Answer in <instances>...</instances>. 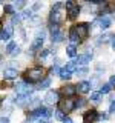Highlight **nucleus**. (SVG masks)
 I'll return each instance as SVG.
<instances>
[{
  "instance_id": "nucleus-44",
  "label": "nucleus",
  "mask_w": 115,
  "mask_h": 123,
  "mask_svg": "<svg viewBox=\"0 0 115 123\" xmlns=\"http://www.w3.org/2000/svg\"><path fill=\"white\" fill-rule=\"evenodd\" d=\"M98 118H100V120H104V118H107V115H106V114H100Z\"/></svg>"
},
{
  "instance_id": "nucleus-12",
  "label": "nucleus",
  "mask_w": 115,
  "mask_h": 123,
  "mask_svg": "<svg viewBox=\"0 0 115 123\" xmlns=\"http://www.w3.org/2000/svg\"><path fill=\"white\" fill-rule=\"evenodd\" d=\"M91 60H92V54H81V55H78L77 57V62L75 63L77 65H87V63H91Z\"/></svg>"
},
{
  "instance_id": "nucleus-2",
  "label": "nucleus",
  "mask_w": 115,
  "mask_h": 123,
  "mask_svg": "<svg viewBox=\"0 0 115 123\" xmlns=\"http://www.w3.org/2000/svg\"><path fill=\"white\" fill-rule=\"evenodd\" d=\"M51 114L52 112L46 106H40L29 114V118H48V117H51Z\"/></svg>"
},
{
  "instance_id": "nucleus-8",
  "label": "nucleus",
  "mask_w": 115,
  "mask_h": 123,
  "mask_svg": "<svg viewBox=\"0 0 115 123\" xmlns=\"http://www.w3.org/2000/svg\"><path fill=\"white\" fill-rule=\"evenodd\" d=\"M12 34H14V28H12V25H6L5 28L0 29V38H2L3 42H5V40H9V38L12 37Z\"/></svg>"
},
{
  "instance_id": "nucleus-25",
  "label": "nucleus",
  "mask_w": 115,
  "mask_h": 123,
  "mask_svg": "<svg viewBox=\"0 0 115 123\" xmlns=\"http://www.w3.org/2000/svg\"><path fill=\"white\" fill-rule=\"evenodd\" d=\"M91 100L94 103H100V102H101V94H100V92H92V94H91Z\"/></svg>"
},
{
  "instance_id": "nucleus-26",
  "label": "nucleus",
  "mask_w": 115,
  "mask_h": 123,
  "mask_svg": "<svg viewBox=\"0 0 115 123\" xmlns=\"http://www.w3.org/2000/svg\"><path fill=\"white\" fill-rule=\"evenodd\" d=\"M55 118H57V120H60V122H64V118H66V114H64L61 109H57V111H55Z\"/></svg>"
},
{
  "instance_id": "nucleus-23",
  "label": "nucleus",
  "mask_w": 115,
  "mask_h": 123,
  "mask_svg": "<svg viewBox=\"0 0 115 123\" xmlns=\"http://www.w3.org/2000/svg\"><path fill=\"white\" fill-rule=\"evenodd\" d=\"M22 22V14H12V17H11V25H18V23Z\"/></svg>"
},
{
  "instance_id": "nucleus-35",
  "label": "nucleus",
  "mask_w": 115,
  "mask_h": 123,
  "mask_svg": "<svg viewBox=\"0 0 115 123\" xmlns=\"http://www.w3.org/2000/svg\"><path fill=\"white\" fill-rule=\"evenodd\" d=\"M49 54V49H43V51L40 52V59H46V55Z\"/></svg>"
},
{
  "instance_id": "nucleus-14",
  "label": "nucleus",
  "mask_w": 115,
  "mask_h": 123,
  "mask_svg": "<svg viewBox=\"0 0 115 123\" xmlns=\"http://www.w3.org/2000/svg\"><path fill=\"white\" fill-rule=\"evenodd\" d=\"M75 92H77V86L68 85V86L63 88V94H64V97H66V98H71L72 95H75Z\"/></svg>"
},
{
  "instance_id": "nucleus-10",
  "label": "nucleus",
  "mask_w": 115,
  "mask_h": 123,
  "mask_svg": "<svg viewBox=\"0 0 115 123\" xmlns=\"http://www.w3.org/2000/svg\"><path fill=\"white\" fill-rule=\"evenodd\" d=\"M17 75H18V72H17V69H14V68H6L5 71H3V77H5L6 80H14V79H17Z\"/></svg>"
},
{
  "instance_id": "nucleus-21",
  "label": "nucleus",
  "mask_w": 115,
  "mask_h": 123,
  "mask_svg": "<svg viewBox=\"0 0 115 123\" xmlns=\"http://www.w3.org/2000/svg\"><path fill=\"white\" fill-rule=\"evenodd\" d=\"M49 85H51V79H49V77H46V79H43V80L40 82V85H38L37 89H46Z\"/></svg>"
},
{
  "instance_id": "nucleus-37",
  "label": "nucleus",
  "mask_w": 115,
  "mask_h": 123,
  "mask_svg": "<svg viewBox=\"0 0 115 123\" xmlns=\"http://www.w3.org/2000/svg\"><path fill=\"white\" fill-rule=\"evenodd\" d=\"M109 112H115V100H112V103H110V106H109Z\"/></svg>"
},
{
  "instance_id": "nucleus-4",
  "label": "nucleus",
  "mask_w": 115,
  "mask_h": 123,
  "mask_svg": "<svg viewBox=\"0 0 115 123\" xmlns=\"http://www.w3.org/2000/svg\"><path fill=\"white\" fill-rule=\"evenodd\" d=\"M75 100L74 98H64V100H60V109L63 111L64 114L68 112H72L75 109Z\"/></svg>"
},
{
  "instance_id": "nucleus-9",
  "label": "nucleus",
  "mask_w": 115,
  "mask_h": 123,
  "mask_svg": "<svg viewBox=\"0 0 115 123\" xmlns=\"http://www.w3.org/2000/svg\"><path fill=\"white\" fill-rule=\"evenodd\" d=\"M98 118V112L95 109H91L83 114V123H94Z\"/></svg>"
},
{
  "instance_id": "nucleus-11",
  "label": "nucleus",
  "mask_w": 115,
  "mask_h": 123,
  "mask_svg": "<svg viewBox=\"0 0 115 123\" xmlns=\"http://www.w3.org/2000/svg\"><path fill=\"white\" fill-rule=\"evenodd\" d=\"M29 95H17V98L14 100V103L17 106H20V108H23V106H26V105H29Z\"/></svg>"
},
{
  "instance_id": "nucleus-39",
  "label": "nucleus",
  "mask_w": 115,
  "mask_h": 123,
  "mask_svg": "<svg viewBox=\"0 0 115 123\" xmlns=\"http://www.w3.org/2000/svg\"><path fill=\"white\" fill-rule=\"evenodd\" d=\"M64 6H66V9H71L72 6H75V3L74 2H66V5H64Z\"/></svg>"
},
{
  "instance_id": "nucleus-34",
  "label": "nucleus",
  "mask_w": 115,
  "mask_h": 123,
  "mask_svg": "<svg viewBox=\"0 0 115 123\" xmlns=\"http://www.w3.org/2000/svg\"><path fill=\"white\" fill-rule=\"evenodd\" d=\"M5 12H9V14H15V12H14V6H11V5H5Z\"/></svg>"
},
{
  "instance_id": "nucleus-16",
  "label": "nucleus",
  "mask_w": 115,
  "mask_h": 123,
  "mask_svg": "<svg viewBox=\"0 0 115 123\" xmlns=\"http://www.w3.org/2000/svg\"><path fill=\"white\" fill-rule=\"evenodd\" d=\"M68 14H69V18H71V20H74V18H77V15L80 14V6H78V5L72 6L71 9H68Z\"/></svg>"
},
{
  "instance_id": "nucleus-38",
  "label": "nucleus",
  "mask_w": 115,
  "mask_h": 123,
  "mask_svg": "<svg viewBox=\"0 0 115 123\" xmlns=\"http://www.w3.org/2000/svg\"><path fill=\"white\" fill-rule=\"evenodd\" d=\"M60 71H61V69L57 66V65H54V66H52V72H55V74H60Z\"/></svg>"
},
{
  "instance_id": "nucleus-32",
  "label": "nucleus",
  "mask_w": 115,
  "mask_h": 123,
  "mask_svg": "<svg viewBox=\"0 0 115 123\" xmlns=\"http://www.w3.org/2000/svg\"><path fill=\"white\" fill-rule=\"evenodd\" d=\"M45 36H46V31L45 29H38L37 34H35V38H41V40H45Z\"/></svg>"
},
{
  "instance_id": "nucleus-48",
  "label": "nucleus",
  "mask_w": 115,
  "mask_h": 123,
  "mask_svg": "<svg viewBox=\"0 0 115 123\" xmlns=\"http://www.w3.org/2000/svg\"><path fill=\"white\" fill-rule=\"evenodd\" d=\"M0 59H2V55H0Z\"/></svg>"
},
{
  "instance_id": "nucleus-24",
  "label": "nucleus",
  "mask_w": 115,
  "mask_h": 123,
  "mask_svg": "<svg viewBox=\"0 0 115 123\" xmlns=\"http://www.w3.org/2000/svg\"><path fill=\"white\" fill-rule=\"evenodd\" d=\"M110 85L109 83H104V85H101V86H100V94H109L110 92Z\"/></svg>"
},
{
  "instance_id": "nucleus-29",
  "label": "nucleus",
  "mask_w": 115,
  "mask_h": 123,
  "mask_svg": "<svg viewBox=\"0 0 115 123\" xmlns=\"http://www.w3.org/2000/svg\"><path fill=\"white\" fill-rule=\"evenodd\" d=\"M87 72H89L87 66H83V68H77L75 74H77V75H84V74H87Z\"/></svg>"
},
{
  "instance_id": "nucleus-22",
  "label": "nucleus",
  "mask_w": 115,
  "mask_h": 123,
  "mask_svg": "<svg viewBox=\"0 0 115 123\" xmlns=\"http://www.w3.org/2000/svg\"><path fill=\"white\" fill-rule=\"evenodd\" d=\"M64 69H66L68 72H71V74H72V72L77 71V63H75V62H69V63H66Z\"/></svg>"
},
{
  "instance_id": "nucleus-1",
  "label": "nucleus",
  "mask_w": 115,
  "mask_h": 123,
  "mask_svg": "<svg viewBox=\"0 0 115 123\" xmlns=\"http://www.w3.org/2000/svg\"><path fill=\"white\" fill-rule=\"evenodd\" d=\"M43 77H45L43 68H40V66L31 68V69H28V71L25 72V83L26 82H29V83H32V82H41Z\"/></svg>"
},
{
  "instance_id": "nucleus-17",
  "label": "nucleus",
  "mask_w": 115,
  "mask_h": 123,
  "mask_svg": "<svg viewBox=\"0 0 115 123\" xmlns=\"http://www.w3.org/2000/svg\"><path fill=\"white\" fill-rule=\"evenodd\" d=\"M69 38H71V42H72V45H75L77 42L80 40V37H78V34H77V31H75V26L74 28H71L69 29Z\"/></svg>"
},
{
  "instance_id": "nucleus-43",
  "label": "nucleus",
  "mask_w": 115,
  "mask_h": 123,
  "mask_svg": "<svg viewBox=\"0 0 115 123\" xmlns=\"http://www.w3.org/2000/svg\"><path fill=\"white\" fill-rule=\"evenodd\" d=\"M110 45H112V48L115 49V36H114L112 38H110Z\"/></svg>"
},
{
  "instance_id": "nucleus-47",
  "label": "nucleus",
  "mask_w": 115,
  "mask_h": 123,
  "mask_svg": "<svg viewBox=\"0 0 115 123\" xmlns=\"http://www.w3.org/2000/svg\"><path fill=\"white\" fill-rule=\"evenodd\" d=\"M114 17H115V11H114Z\"/></svg>"
},
{
  "instance_id": "nucleus-13",
  "label": "nucleus",
  "mask_w": 115,
  "mask_h": 123,
  "mask_svg": "<svg viewBox=\"0 0 115 123\" xmlns=\"http://www.w3.org/2000/svg\"><path fill=\"white\" fill-rule=\"evenodd\" d=\"M77 89H78L81 94H86V92L91 91V82H86V80H83V82H80L77 85Z\"/></svg>"
},
{
  "instance_id": "nucleus-28",
  "label": "nucleus",
  "mask_w": 115,
  "mask_h": 123,
  "mask_svg": "<svg viewBox=\"0 0 115 123\" xmlns=\"http://www.w3.org/2000/svg\"><path fill=\"white\" fill-rule=\"evenodd\" d=\"M60 77H61L63 80H68V79H71V77H72V74H71V72H68L66 69L63 68V69L60 71Z\"/></svg>"
},
{
  "instance_id": "nucleus-40",
  "label": "nucleus",
  "mask_w": 115,
  "mask_h": 123,
  "mask_svg": "<svg viewBox=\"0 0 115 123\" xmlns=\"http://www.w3.org/2000/svg\"><path fill=\"white\" fill-rule=\"evenodd\" d=\"M18 54H20V48H18V46H17V48H15L14 51L11 52V55H18Z\"/></svg>"
},
{
  "instance_id": "nucleus-36",
  "label": "nucleus",
  "mask_w": 115,
  "mask_h": 123,
  "mask_svg": "<svg viewBox=\"0 0 115 123\" xmlns=\"http://www.w3.org/2000/svg\"><path fill=\"white\" fill-rule=\"evenodd\" d=\"M25 6V2H23V0H20V2H15L14 3V8H23Z\"/></svg>"
},
{
  "instance_id": "nucleus-5",
  "label": "nucleus",
  "mask_w": 115,
  "mask_h": 123,
  "mask_svg": "<svg viewBox=\"0 0 115 123\" xmlns=\"http://www.w3.org/2000/svg\"><path fill=\"white\" fill-rule=\"evenodd\" d=\"M49 31H51V40H52V43H58V42L63 40V32L60 31L58 25H51Z\"/></svg>"
},
{
  "instance_id": "nucleus-45",
  "label": "nucleus",
  "mask_w": 115,
  "mask_h": 123,
  "mask_svg": "<svg viewBox=\"0 0 115 123\" xmlns=\"http://www.w3.org/2000/svg\"><path fill=\"white\" fill-rule=\"evenodd\" d=\"M40 6H41V5H40V3H35V5H34V6H32V9H34V11H37V9H38V8H40Z\"/></svg>"
},
{
  "instance_id": "nucleus-15",
  "label": "nucleus",
  "mask_w": 115,
  "mask_h": 123,
  "mask_svg": "<svg viewBox=\"0 0 115 123\" xmlns=\"http://www.w3.org/2000/svg\"><path fill=\"white\" fill-rule=\"evenodd\" d=\"M41 46H43V40H41V38H34V42L32 43H31V54H34L37 51V49H40Z\"/></svg>"
},
{
  "instance_id": "nucleus-33",
  "label": "nucleus",
  "mask_w": 115,
  "mask_h": 123,
  "mask_svg": "<svg viewBox=\"0 0 115 123\" xmlns=\"http://www.w3.org/2000/svg\"><path fill=\"white\" fill-rule=\"evenodd\" d=\"M75 106L77 108H83V106H86V98H78L75 102Z\"/></svg>"
},
{
  "instance_id": "nucleus-46",
  "label": "nucleus",
  "mask_w": 115,
  "mask_h": 123,
  "mask_svg": "<svg viewBox=\"0 0 115 123\" xmlns=\"http://www.w3.org/2000/svg\"><path fill=\"white\" fill-rule=\"evenodd\" d=\"M63 123H74V122H72L71 118H64V122H63Z\"/></svg>"
},
{
  "instance_id": "nucleus-6",
  "label": "nucleus",
  "mask_w": 115,
  "mask_h": 123,
  "mask_svg": "<svg viewBox=\"0 0 115 123\" xmlns=\"http://www.w3.org/2000/svg\"><path fill=\"white\" fill-rule=\"evenodd\" d=\"M45 100H46V103H49V105L58 103L60 102V94L57 91H48L46 95H45Z\"/></svg>"
},
{
  "instance_id": "nucleus-20",
  "label": "nucleus",
  "mask_w": 115,
  "mask_h": 123,
  "mask_svg": "<svg viewBox=\"0 0 115 123\" xmlns=\"http://www.w3.org/2000/svg\"><path fill=\"white\" fill-rule=\"evenodd\" d=\"M66 54L69 57H77V48H75V45H69L68 48H66Z\"/></svg>"
},
{
  "instance_id": "nucleus-31",
  "label": "nucleus",
  "mask_w": 115,
  "mask_h": 123,
  "mask_svg": "<svg viewBox=\"0 0 115 123\" xmlns=\"http://www.w3.org/2000/svg\"><path fill=\"white\" fill-rule=\"evenodd\" d=\"M32 9H25L22 12V18H32Z\"/></svg>"
},
{
  "instance_id": "nucleus-41",
  "label": "nucleus",
  "mask_w": 115,
  "mask_h": 123,
  "mask_svg": "<svg viewBox=\"0 0 115 123\" xmlns=\"http://www.w3.org/2000/svg\"><path fill=\"white\" fill-rule=\"evenodd\" d=\"M109 85H110V86H115V75H110V80H109Z\"/></svg>"
},
{
  "instance_id": "nucleus-30",
  "label": "nucleus",
  "mask_w": 115,
  "mask_h": 123,
  "mask_svg": "<svg viewBox=\"0 0 115 123\" xmlns=\"http://www.w3.org/2000/svg\"><path fill=\"white\" fill-rule=\"evenodd\" d=\"M15 48H17V43H15V42H9V43L6 45V52H9V54H11Z\"/></svg>"
},
{
  "instance_id": "nucleus-3",
  "label": "nucleus",
  "mask_w": 115,
  "mask_h": 123,
  "mask_svg": "<svg viewBox=\"0 0 115 123\" xmlns=\"http://www.w3.org/2000/svg\"><path fill=\"white\" fill-rule=\"evenodd\" d=\"M14 89H15V92H17V95H29L31 92L34 91V88L31 86V85L25 83V82H20V83H17L14 86Z\"/></svg>"
},
{
  "instance_id": "nucleus-18",
  "label": "nucleus",
  "mask_w": 115,
  "mask_h": 123,
  "mask_svg": "<svg viewBox=\"0 0 115 123\" xmlns=\"http://www.w3.org/2000/svg\"><path fill=\"white\" fill-rule=\"evenodd\" d=\"M28 106H29V109H32V111H34V109H37V108H40V106H41V100L38 98V97H34V98L29 102V105H28Z\"/></svg>"
},
{
  "instance_id": "nucleus-42",
  "label": "nucleus",
  "mask_w": 115,
  "mask_h": 123,
  "mask_svg": "<svg viewBox=\"0 0 115 123\" xmlns=\"http://www.w3.org/2000/svg\"><path fill=\"white\" fill-rule=\"evenodd\" d=\"M0 123H9V118L8 117H0Z\"/></svg>"
},
{
  "instance_id": "nucleus-7",
  "label": "nucleus",
  "mask_w": 115,
  "mask_h": 123,
  "mask_svg": "<svg viewBox=\"0 0 115 123\" xmlns=\"http://www.w3.org/2000/svg\"><path fill=\"white\" fill-rule=\"evenodd\" d=\"M75 31H77V34H78L80 38H86L87 34H89V25H87V23H78V25L75 26Z\"/></svg>"
},
{
  "instance_id": "nucleus-27",
  "label": "nucleus",
  "mask_w": 115,
  "mask_h": 123,
  "mask_svg": "<svg viewBox=\"0 0 115 123\" xmlns=\"http://www.w3.org/2000/svg\"><path fill=\"white\" fill-rule=\"evenodd\" d=\"M26 123H51L48 118H28Z\"/></svg>"
},
{
  "instance_id": "nucleus-19",
  "label": "nucleus",
  "mask_w": 115,
  "mask_h": 123,
  "mask_svg": "<svg viewBox=\"0 0 115 123\" xmlns=\"http://www.w3.org/2000/svg\"><path fill=\"white\" fill-rule=\"evenodd\" d=\"M110 18L109 17H101V20H100V26H101V29H107L110 26Z\"/></svg>"
}]
</instances>
